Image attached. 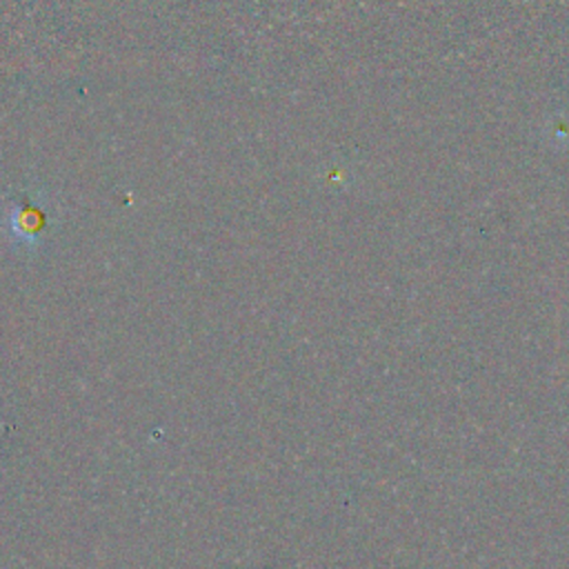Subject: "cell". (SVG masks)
Instances as JSON below:
<instances>
[]
</instances>
